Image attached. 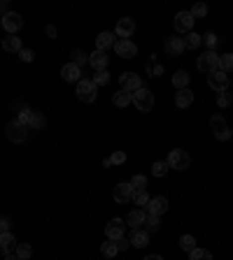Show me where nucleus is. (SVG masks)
<instances>
[{
    "label": "nucleus",
    "instance_id": "1",
    "mask_svg": "<svg viewBox=\"0 0 233 260\" xmlns=\"http://www.w3.org/2000/svg\"><path fill=\"white\" fill-rule=\"evenodd\" d=\"M131 102H135V109L138 112H152L154 109V93L147 91L145 86L140 91L131 93Z\"/></svg>",
    "mask_w": 233,
    "mask_h": 260
},
{
    "label": "nucleus",
    "instance_id": "2",
    "mask_svg": "<svg viewBox=\"0 0 233 260\" xmlns=\"http://www.w3.org/2000/svg\"><path fill=\"white\" fill-rule=\"evenodd\" d=\"M210 128H212V132H215V137H217L219 142H226V139L231 137V130H229V123H226V119H224L222 114L210 116Z\"/></svg>",
    "mask_w": 233,
    "mask_h": 260
},
{
    "label": "nucleus",
    "instance_id": "3",
    "mask_svg": "<svg viewBox=\"0 0 233 260\" xmlns=\"http://www.w3.org/2000/svg\"><path fill=\"white\" fill-rule=\"evenodd\" d=\"M168 168L173 170H186L189 168V163H191V156L184 151V149H173L171 153H168Z\"/></svg>",
    "mask_w": 233,
    "mask_h": 260
},
{
    "label": "nucleus",
    "instance_id": "4",
    "mask_svg": "<svg viewBox=\"0 0 233 260\" xmlns=\"http://www.w3.org/2000/svg\"><path fill=\"white\" fill-rule=\"evenodd\" d=\"M196 65H198V70H201V72L210 75V72H215V70H219V56L215 54V51H205L203 56H198V61H196Z\"/></svg>",
    "mask_w": 233,
    "mask_h": 260
},
{
    "label": "nucleus",
    "instance_id": "5",
    "mask_svg": "<svg viewBox=\"0 0 233 260\" xmlns=\"http://www.w3.org/2000/svg\"><path fill=\"white\" fill-rule=\"evenodd\" d=\"M208 84H210V88H212L215 93L229 91V75L222 72V70H215V72H210V75H208Z\"/></svg>",
    "mask_w": 233,
    "mask_h": 260
},
{
    "label": "nucleus",
    "instance_id": "6",
    "mask_svg": "<svg viewBox=\"0 0 233 260\" xmlns=\"http://www.w3.org/2000/svg\"><path fill=\"white\" fill-rule=\"evenodd\" d=\"M96 84H93L91 79H79L77 82V98L82 102H93L96 100Z\"/></svg>",
    "mask_w": 233,
    "mask_h": 260
},
{
    "label": "nucleus",
    "instance_id": "7",
    "mask_svg": "<svg viewBox=\"0 0 233 260\" xmlns=\"http://www.w3.org/2000/svg\"><path fill=\"white\" fill-rule=\"evenodd\" d=\"M119 84H121V91L135 93L142 88V79H140L135 72H124V75L119 77Z\"/></svg>",
    "mask_w": 233,
    "mask_h": 260
},
{
    "label": "nucleus",
    "instance_id": "8",
    "mask_svg": "<svg viewBox=\"0 0 233 260\" xmlns=\"http://www.w3.org/2000/svg\"><path fill=\"white\" fill-rule=\"evenodd\" d=\"M194 21L196 19L191 16V12H177V16H175V31L189 35V33H194Z\"/></svg>",
    "mask_w": 233,
    "mask_h": 260
},
{
    "label": "nucleus",
    "instance_id": "9",
    "mask_svg": "<svg viewBox=\"0 0 233 260\" xmlns=\"http://www.w3.org/2000/svg\"><path fill=\"white\" fill-rule=\"evenodd\" d=\"M2 28L9 33V35H14V33H19L23 28V19L21 14H16V12H5V16H2Z\"/></svg>",
    "mask_w": 233,
    "mask_h": 260
},
{
    "label": "nucleus",
    "instance_id": "10",
    "mask_svg": "<svg viewBox=\"0 0 233 260\" xmlns=\"http://www.w3.org/2000/svg\"><path fill=\"white\" fill-rule=\"evenodd\" d=\"M124 230H126V221H121V218H112V221L105 225V235H108V239L116 242V239L124 237Z\"/></svg>",
    "mask_w": 233,
    "mask_h": 260
},
{
    "label": "nucleus",
    "instance_id": "11",
    "mask_svg": "<svg viewBox=\"0 0 233 260\" xmlns=\"http://www.w3.org/2000/svg\"><path fill=\"white\" fill-rule=\"evenodd\" d=\"M115 51H116V56H121V58H135L138 46L133 44L131 40H116V42H115Z\"/></svg>",
    "mask_w": 233,
    "mask_h": 260
},
{
    "label": "nucleus",
    "instance_id": "12",
    "mask_svg": "<svg viewBox=\"0 0 233 260\" xmlns=\"http://www.w3.org/2000/svg\"><path fill=\"white\" fill-rule=\"evenodd\" d=\"M133 33H135V21H133V19L124 16V19L116 21V35H119L121 40H128Z\"/></svg>",
    "mask_w": 233,
    "mask_h": 260
},
{
    "label": "nucleus",
    "instance_id": "13",
    "mask_svg": "<svg viewBox=\"0 0 233 260\" xmlns=\"http://www.w3.org/2000/svg\"><path fill=\"white\" fill-rule=\"evenodd\" d=\"M147 214H156V216H161L166 209H168V200L163 198V195H156V198H149L147 202Z\"/></svg>",
    "mask_w": 233,
    "mask_h": 260
},
{
    "label": "nucleus",
    "instance_id": "14",
    "mask_svg": "<svg viewBox=\"0 0 233 260\" xmlns=\"http://www.w3.org/2000/svg\"><path fill=\"white\" fill-rule=\"evenodd\" d=\"M7 137L12 139V142H23L26 139V126H21L19 121H9L7 123Z\"/></svg>",
    "mask_w": 233,
    "mask_h": 260
},
{
    "label": "nucleus",
    "instance_id": "15",
    "mask_svg": "<svg viewBox=\"0 0 233 260\" xmlns=\"http://www.w3.org/2000/svg\"><path fill=\"white\" fill-rule=\"evenodd\" d=\"M89 63H91V68L98 72V70H105L108 68V63H110V56L105 54V51H93V54H89Z\"/></svg>",
    "mask_w": 233,
    "mask_h": 260
},
{
    "label": "nucleus",
    "instance_id": "16",
    "mask_svg": "<svg viewBox=\"0 0 233 260\" xmlns=\"http://www.w3.org/2000/svg\"><path fill=\"white\" fill-rule=\"evenodd\" d=\"M133 198V186H131V181L128 184H116V188H115V200L119 202V205H124V202H128V200Z\"/></svg>",
    "mask_w": 233,
    "mask_h": 260
},
{
    "label": "nucleus",
    "instance_id": "17",
    "mask_svg": "<svg viewBox=\"0 0 233 260\" xmlns=\"http://www.w3.org/2000/svg\"><path fill=\"white\" fill-rule=\"evenodd\" d=\"M115 33H110V31H103L98 33V38H96V49L98 51H105V49H110V46H115Z\"/></svg>",
    "mask_w": 233,
    "mask_h": 260
},
{
    "label": "nucleus",
    "instance_id": "18",
    "mask_svg": "<svg viewBox=\"0 0 233 260\" xmlns=\"http://www.w3.org/2000/svg\"><path fill=\"white\" fill-rule=\"evenodd\" d=\"M184 51V40L182 38H168L166 40V54L168 56H179Z\"/></svg>",
    "mask_w": 233,
    "mask_h": 260
},
{
    "label": "nucleus",
    "instance_id": "19",
    "mask_svg": "<svg viewBox=\"0 0 233 260\" xmlns=\"http://www.w3.org/2000/svg\"><path fill=\"white\" fill-rule=\"evenodd\" d=\"M12 249H16L14 235H9V232H0V253H2V256H9Z\"/></svg>",
    "mask_w": 233,
    "mask_h": 260
},
{
    "label": "nucleus",
    "instance_id": "20",
    "mask_svg": "<svg viewBox=\"0 0 233 260\" xmlns=\"http://www.w3.org/2000/svg\"><path fill=\"white\" fill-rule=\"evenodd\" d=\"M61 75L65 82H79V79H82V77H79L82 75V68H77L75 63H68V65H63Z\"/></svg>",
    "mask_w": 233,
    "mask_h": 260
},
{
    "label": "nucleus",
    "instance_id": "21",
    "mask_svg": "<svg viewBox=\"0 0 233 260\" xmlns=\"http://www.w3.org/2000/svg\"><path fill=\"white\" fill-rule=\"evenodd\" d=\"M128 242H131V246H135V249H145V246L149 244V235L145 230H133V235Z\"/></svg>",
    "mask_w": 233,
    "mask_h": 260
},
{
    "label": "nucleus",
    "instance_id": "22",
    "mask_svg": "<svg viewBox=\"0 0 233 260\" xmlns=\"http://www.w3.org/2000/svg\"><path fill=\"white\" fill-rule=\"evenodd\" d=\"M145 216H147V214H145L142 209H133L131 214L126 216V223H128L133 230H140V225L145 223Z\"/></svg>",
    "mask_w": 233,
    "mask_h": 260
},
{
    "label": "nucleus",
    "instance_id": "23",
    "mask_svg": "<svg viewBox=\"0 0 233 260\" xmlns=\"http://www.w3.org/2000/svg\"><path fill=\"white\" fill-rule=\"evenodd\" d=\"M194 102V93L189 91V88H182V91H177V95H175V105H177L179 109L189 107Z\"/></svg>",
    "mask_w": 233,
    "mask_h": 260
},
{
    "label": "nucleus",
    "instance_id": "24",
    "mask_svg": "<svg viewBox=\"0 0 233 260\" xmlns=\"http://www.w3.org/2000/svg\"><path fill=\"white\" fill-rule=\"evenodd\" d=\"M186 84H189V75H186L184 70H177V72L173 75V86H175L177 91H182V88H186Z\"/></svg>",
    "mask_w": 233,
    "mask_h": 260
},
{
    "label": "nucleus",
    "instance_id": "25",
    "mask_svg": "<svg viewBox=\"0 0 233 260\" xmlns=\"http://www.w3.org/2000/svg\"><path fill=\"white\" fill-rule=\"evenodd\" d=\"M2 49L5 51H21V40L16 35H9V38L2 40Z\"/></svg>",
    "mask_w": 233,
    "mask_h": 260
},
{
    "label": "nucleus",
    "instance_id": "26",
    "mask_svg": "<svg viewBox=\"0 0 233 260\" xmlns=\"http://www.w3.org/2000/svg\"><path fill=\"white\" fill-rule=\"evenodd\" d=\"M112 102H115L116 107H128V105H131V93L116 91L115 95H112Z\"/></svg>",
    "mask_w": 233,
    "mask_h": 260
},
{
    "label": "nucleus",
    "instance_id": "27",
    "mask_svg": "<svg viewBox=\"0 0 233 260\" xmlns=\"http://www.w3.org/2000/svg\"><path fill=\"white\" fill-rule=\"evenodd\" d=\"M179 246H182V251L191 253V251L196 249V239H194V235H182V237H179Z\"/></svg>",
    "mask_w": 233,
    "mask_h": 260
},
{
    "label": "nucleus",
    "instance_id": "28",
    "mask_svg": "<svg viewBox=\"0 0 233 260\" xmlns=\"http://www.w3.org/2000/svg\"><path fill=\"white\" fill-rule=\"evenodd\" d=\"M219 70L222 72H233V54H224V56H219Z\"/></svg>",
    "mask_w": 233,
    "mask_h": 260
},
{
    "label": "nucleus",
    "instance_id": "29",
    "mask_svg": "<svg viewBox=\"0 0 233 260\" xmlns=\"http://www.w3.org/2000/svg\"><path fill=\"white\" fill-rule=\"evenodd\" d=\"M189 260H212V253H210L208 249H198V246H196L194 251L189 253Z\"/></svg>",
    "mask_w": 233,
    "mask_h": 260
},
{
    "label": "nucleus",
    "instance_id": "30",
    "mask_svg": "<svg viewBox=\"0 0 233 260\" xmlns=\"http://www.w3.org/2000/svg\"><path fill=\"white\" fill-rule=\"evenodd\" d=\"M101 251H103V256H105V258H115L116 253H119V249H116V242H112V239H110V242H105V244L101 246Z\"/></svg>",
    "mask_w": 233,
    "mask_h": 260
},
{
    "label": "nucleus",
    "instance_id": "31",
    "mask_svg": "<svg viewBox=\"0 0 233 260\" xmlns=\"http://www.w3.org/2000/svg\"><path fill=\"white\" fill-rule=\"evenodd\" d=\"M96 86H105V84H110V72L108 70H98L96 75H93V79H91Z\"/></svg>",
    "mask_w": 233,
    "mask_h": 260
},
{
    "label": "nucleus",
    "instance_id": "32",
    "mask_svg": "<svg viewBox=\"0 0 233 260\" xmlns=\"http://www.w3.org/2000/svg\"><path fill=\"white\" fill-rule=\"evenodd\" d=\"M168 170H171V168H168V163H166V161H156L154 165H152V174H154V176H166V174H168Z\"/></svg>",
    "mask_w": 233,
    "mask_h": 260
},
{
    "label": "nucleus",
    "instance_id": "33",
    "mask_svg": "<svg viewBox=\"0 0 233 260\" xmlns=\"http://www.w3.org/2000/svg\"><path fill=\"white\" fill-rule=\"evenodd\" d=\"M201 42H203V40H201V35H198V33H189V35L184 38V49H196Z\"/></svg>",
    "mask_w": 233,
    "mask_h": 260
},
{
    "label": "nucleus",
    "instance_id": "34",
    "mask_svg": "<svg viewBox=\"0 0 233 260\" xmlns=\"http://www.w3.org/2000/svg\"><path fill=\"white\" fill-rule=\"evenodd\" d=\"M131 186H133V193H135V191H145V188H147V176L135 174L131 179Z\"/></svg>",
    "mask_w": 233,
    "mask_h": 260
},
{
    "label": "nucleus",
    "instance_id": "35",
    "mask_svg": "<svg viewBox=\"0 0 233 260\" xmlns=\"http://www.w3.org/2000/svg\"><path fill=\"white\" fill-rule=\"evenodd\" d=\"M133 202L135 205H140V207H147V202H149V195H147V191H135L133 193Z\"/></svg>",
    "mask_w": 233,
    "mask_h": 260
},
{
    "label": "nucleus",
    "instance_id": "36",
    "mask_svg": "<svg viewBox=\"0 0 233 260\" xmlns=\"http://www.w3.org/2000/svg\"><path fill=\"white\" fill-rule=\"evenodd\" d=\"M33 253V246L31 244H16V256L21 260H28Z\"/></svg>",
    "mask_w": 233,
    "mask_h": 260
},
{
    "label": "nucleus",
    "instance_id": "37",
    "mask_svg": "<svg viewBox=\"0 0 233 260\" xmlns=\"http://www.w3.org/2000/svg\"><path fill=\"white\" fill-rule=\"evenodd\" d=\"M201 40L205 42L208 51H215V46H217V35L215 33H205V35H201Z\"/></svg>",
    "mask_w": 233,
    "mask_h": 260
},
{
    "label": "nucleus",
    "instance_id": "38",
    "mask_svg": "<svg viewBox=\"0 0 233 260\" xmlns=\"http://www.w3.org/2000/svg\"><path fill=\"white\" fill-rule=\"evenodd\" d=\"M28 126H31V128H42V126H45V116L38 114V112H33V114H31V121H28Z\"/></svg>",
    "mask_w": 233,
    "mask_h": 260
},
{
    "label": "nucleus",
    "instance_id": "39",
    "mask_svg": "<svg viewBox=\"0 0 233 260\" xmlns=\"http://www.w3.org/2000/svg\"><path fill=\"white\" fill-rule=\"evenodd\" d=\"M191 16H208V7H205V5H203V2H198V5H194V7H191Z\"/></svg>",
    "mask_w": 233,
    "mask_h": 260
},
{
    "label": "nucleus",
    "instance_id": "40",
    "mask_svg": "<svg viewBox=\"0 0 233 260\" xmlns=\"http://www.w3.org/2000/svg\"><path fill=\"white\" fill-rule=\"evenodd\" d=\"M110 163H112V165H121V163H126V153L124 151H115L112 156H110Z\"/></svg>",
    "mask_w": 233,
    "mask_h": 260
},
{
    "label": "nucleus",
    "instance_id": "41",
    "mask_svg": "<svg viewBox=\"0 0 233 260\" xmlns=\"http://www.w3.org/2000/svg\"><path fill=\"white\" fill-rule=\"evenodd\" d=\"M31 109H21V112H19V116H16V121L21 123V126H28V121H31Z\"/></svg>",
    "mask_w": 233,
    "mask_h": 260
},
{
    "label": "nucleus",
    "instance_id": "42",
    "mask_svg": "<svg viewBox=\"0 0 233 260\" xmlns=\"http://www.w3.org/2000/svg\"><path fill=\"white\" fill-rule=\"evenodd\" d=\"M89 61V54H84V51H82V49H79V51H75V65H77V68H82V65H84V63Z\"/></svg>",
    "mask_w": 233,
    "mask_h": 260
},
{
    "label": "nucleus",
    "instance_id": "43",
    "mask_svg": "<svg viewBox=\"0 0 233 260\" xmlns=\"http://www.w3.org/2000/svg\"><path fill=\"white\" fill-rule=\"evenodd\" d=\"M217 105L219 107H229V105H231V95H229V93H217Z\"/></svg>",
    "mask_w": 233,
    "mask_h": 260
},
{
    "label": "nucleus",
    "instance_id": "44",
    "mask_svg": "<svg viewBox=\"0 0 233 260\" xmlns=\"http://www.w3.org/2000/svg\"><path fill=\"white\" fill-rule=\"evenodd\" d=\"M19 58H21L23 63H33L35 54H33V49H21V51H19Z\"/></svg>",
    "mask_w": 233,
    "mask_h": 260
},
{
    "label": "nucleus",
    "instance_id": "45",
    "mask_svg": "<svg viewBox=\"0 0 233 260\" xmlns=\"http://www.w3.org/2000/svg\"><path fill=\"white\" fill-rule=\"evenodd\" d=\"M147 70L152 72V77L163 75V65H159V63H149V65H147Z\"/></svg>",
    "mask_w": 233,
    "mask_h": 260
},
{
    "label": "nucleus",
    "instance_id": "46",
    "mask_svg": "<svg viewBox=\"0 0 233 260\" xmlns=\"http://www.w3.org/2000/svg\"><path fill=\"white\" fill-rule=\"evenodd\" d=\"M145 225H147V228H156V225H159V216H156V214H147V216H145Z\"/></svg>",
    "mask_w": 233,
    "mask_h": 260
},
{
    "label": "nucleus",
    "instance_id": "47",
    "mask_svg": "<svg viewBox=\"0 0 233 260\" xmlns=\"http://www.w3.org/2000/svg\"><path fill=\"white\" fill-rule=\"evenodd\" d=\"M116 249H119V251H126V249H131V242H128V239H116Z\"/></svg>",
    "mask_w": 233,
    "mask_h": 260
},
{
    "label": "nucleus",
    "instance_id": "48",
    "mask_svg": "<svg viewBox=\"0 0 233 260\" xmlns=\"http://www.w3.org/2000/svg\"><path fill=\"white\" fill-rule=\"evenodd\" d=\"M7 228H9V221L7 218H0V232H7Z\"/></svg>",
    "mask_w": 233,
    "mask_h": 260
},
{
    "label": "nucleus",
    "instance_id": "49",
    "mask_svg": "<svg viewBox=\"0 0 233 260\" xmlns=\"http://www.w3.org/2000/svg\"><path fill=\"white\" fill-rule=\"evenodd\" d=\"M47 35L54 40V38H56V26H47Z\"/></svg>",
    "mask_w": 233,
    "mask_h": 260
},
{
    "label": "nucleus",
    "instance_id": "50",
    "mask_svg": "<svg viewBox=\"0 0 233 260\" xmlns=\"http://www.w3.org/2000/svg\"><path fill=\"white\" fill-rule=\"evenodd\" d=\"M5 260H21V258H19L16 253H9V256H5Z\"/></svg>",
    "mask_w": 233,
    "mask_h": 260
},
{
    "label": "nucleus",
    "instance_id": "51",
    "mask_svg": "<svg viewBox=\"0 0 233 260\" xmlns=\"http://www.w3.org/2000/svg\"><path fill=\"white\" fill-rule=\"evenodd\" d=\"M145 260H163V258H161V256H156V253H154V256H147V258H145Z\"/></svg>",
    "mask_w": 233,
    "mask_h": 260
},
{
    "label": "nucleus",
    "instance_id": "52",
    "mask_svg": "<svg viewBox=\"0 0 233 260\" xmlns=\"http://www.w3.org/2000/svg\"><path fill=\"white\" fill-rule=\"evenodd\" d=\"M0 9H2V2H0Z\"/></svg>",
    "mask_w": 233,
    "mask_h": 260
}]
</instances>
